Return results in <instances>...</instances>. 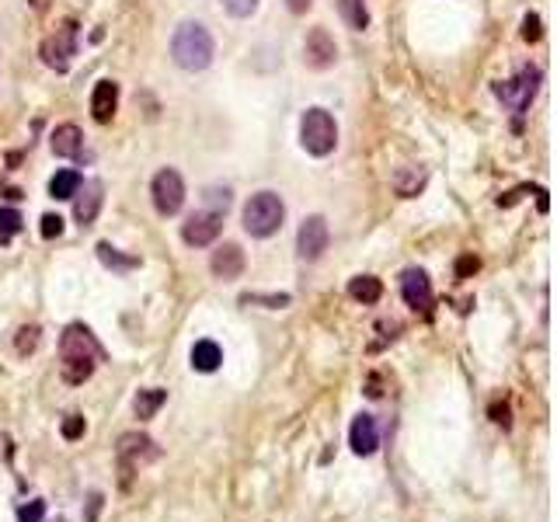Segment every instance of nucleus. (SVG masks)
I'll list each match as a JSON object with an SVG mask.
<instances>
[{
    "label": "nucleus",
    "instance_id": "aec40b11",
    "mask_svg": "<svg viewBox=\"0 0 557 522\" xmlns=\"http://www.w3.org/2000/svg\"><path fill=\"white\" fill-rule=\"evenodd\" d=\"M80 171H56L53 178H49V196L56 198V202H66V198H73L77 196V189H80Z\"/></svg>",
    "mask_w": 557,
    "mask_h": 522
},
{
    "label": "nucleus",
    "instance_id": "ddd939ff",
    "mask_svg": "<svg viewBox=\"0 0 557 522\" xmlns=\"http://www.w3.org/2000/svg\"><path fill=\"white\" fill-rule=\"evenodd\" d=\"M154 457H157V450H154V439H150V435L126 432V435L119 439V463H122L126 474H132L143 459H154Z\"/></svg>",
    "mask_w": 557,
    "mask_h": 522
},
{
    "label": "nucleus",
    "instance_id": "c9c22d12",
    "mask_svg": "<svg viewBox=\"0 0 557 522\" xmlns=\"http://www.w3.org/2000/svg\"><path fill=\"white\" fill-rule=\"evenodd\" d=\"M32 4H38V7H42V0H32Z\"/></svg>",
    "mask_w": 557,
    "mask_h": 522
},
{
    "label": "nucleus",
    "instance_id": "39448f33",
    "mask_svg": "<svg viewBox=\"0 0 557 522\" xmlns=\"http://www.w3.org/2000/svg\"><path fill=\"white\" fill-rule=\"evenodd\" d=\"M77 46H80V25L77 21H63L56 32L42 38L38 56H42V63L49 66V70L66 73L70 63H73V56H77Z\"/></svg>",
    "mask_w": 557,
    "mask_h": 522
},
{
    "label": "nucleus",
    "instance_id": "c756f323",
    "mask_svg": "<svg viewBox=\"0 0 557 522\" xmlns=\"http://www.w3.org/2000/svg\"><path fill=\"white\" fill-rule=\"evenodd\" d=\"M46 519V501H29L18 509V522H42Z\"/></svg>",
    "mask_w": 557,
    "mask_h": 522
},
{
    "label": "nucleus",
    "instance_id": "bb28decb",
    "mask_svg": "<svg viewBox=\"0 0 557 522\" xmlns=\"http://www.w3.org/2000/svg\"><path fill=\"white\" fill-rule=\"evenodd\" d=\"M241 303H265L268 310H279V307H290V296L279 293V296H258V293H244Z\"/></svg>",
    "mask_w": 557,
    "mask_h": 522
},
{
    "label": "nucleus",
    "instance_id": "412c9836",
    "mask_svg": "<svg viewBox=\"0 0 557 522\" xmlns=\"http://www.w3.org/2000/svg\"><path fill=\"white\" fill-rule=\"evenodd\" d=\"M349 296H352V299H359V303H380V296H384V282H380L376 275H356V279L349 282Z\"/></svg>",
    "mask_w": 557,
    "mask_h": 522
},
{
    "label": "nucleus",
    "instance_id": "4be33fe9",
    "mask_svg": "<svg viewBox=\"0 0 557 522\" xmlns=\"http://www.w3.org/2000/svg\"><path fill=\"white\" fill-rule=\"evenodd\" d=\"M98 258H101V265L112 268V272H132V268H139V258H136V255H122V251L112 248L108 240L98 244Z\"/></svg>",
    "mask_w": 557,
    "mask_h": 522
},
{
    "label": "nucleus",
    "instance_id": "7c9ffc66",
    "mask_svg": "<svg viewBox=\"0 0 557 522\" xmlns=\"http://www.w3.org/2000/svg\"><path fill=\"white\" fill-rule=\"evenodd\" d=\"M60 233H63V216L46 213V216H42V237H46V240H53V237H60Z\"/></svg>",
    "mask_w": 557,
    "mask_h": 522
},
{
    "label": "nucleus",
    "instance_id": "2eb2a0df",
    "mask_svg": "<svg viewBox=\"0 0 557 522\" xmlns=\"http://www.w3.org/2000/svg\"><path fill=\"white\" fill-rule=\"evenodd\" d=\"M244 265H248V258H244L241 244H220V248L213 251V258H209L213 275H216V279H224V282L237 279V275H244Z\"/></svg>",
    "mask_w": 557,
    "mask_h": 522
},
{
    "label": "nucleus",
    "instance_id": "9d476101",
    "mask_svg": "<svg viewBox=\"0 0 557 522\" xmlns=\"http://www.w3.org/2000/svg\"><path fill=\"white\" fill-rule=\"evenodd\" d=\"M101 202H105V185H101L98 178L80 181V189H77V196H73V220H77L80 227H91V223L98 220Z\"/></svg>",
    "mask_w": 557,
    "mask_h": 522
},
{
    "label": "nucleus",
    "instance_id": "6e6552de",
    "mask_svg": "<svg viewBox=\"0 0 557 522\" xmlns=\"http://www.w3.org/2000/svg\"><path fill=\"white\" fill-rule=\"evenodd\" d=\"M331 244V230L325 216H307L300 223V233H296V251L303 261H317Z\"/></svg>",
    "mask_w": 557,
    "mask_h": 522
},
{
    "label": "nucleus",
    "instance_id": "cd10ccee",
    "mask_svg": "<svg viewBox=\"0 0 557 522\" xmlns=\"http://www.w3.org/2000/svg\"><path fill=\"white\" fill-rule=\"evenodd\" d=\"M84 428H88V422H84V415H66V422H63V439H66V442H77V439L84 435Z\"/></svg>",
    "mask_w": 557,
    "mask_h": 522
},
{
    "label": "nucleus",
    "instance_id": "0eeeda50",
    "mask_svg": "<svg viewBox=\"0 0 557 522\" xmlns=\"http://www.w3.org/2000/svg\"><path fill=\"white\" fill-rule=\"evenodd\" d=\"M150 196H154V209L161 216L181 213V206H185V181H181V174L174 167L157 171L154 174V185H150Z\"/></svg>",
    "mask_w": 557,
    "mask_h": 522
},
{
    "label": "nucleus",
    "instance_id": "9b49d317",
    "mask_svg": "<svg viewBox=\"0 0 557 522\" xmlns=\"http://www.w3.org/2000/svg\"><path fill=\"white\" fill-rule=\"evenodd\" d=\"M338 60V46L328 35V29H310L303 38V63L310 70H328Z\"/></svg>",
    "mask_w": 557,
    "mask_h": 522
},
{
    "label": "nucleus",
    "instance_id": "2f4dec72",
    "mask_svg": "<svg viewBox=\"0 0 557 522\" xmlns=\"http://www.w3.org/2000/svg\"><path fill=\"white\" fill-rule=\"evenodd\" d=\"M540 35H544L540 18H536V14H526V18H523V38H526V42H540Z\"/></svg>",
    "mask_w": 557,
    "mask_h": 522
},
{
    "label": "nucleus",
    "instance_id": "1a4fd4ad",
    "mask_svg": "<svg viewBox=\"0 0 557 522\" xmlns=\"http://www.w3.org/2000/svg\"><path fill=\"white\" fill-rule=\"evenodd\" d=\"M224 230V216L220 213H209V209H198L192 213L185 223H181V240L189 248H209Z\"/></svg>",
    "mask_w": 557,
    "mask_h": 522
},
{
    "label": "nucleus",
    "instance_id": "f704fd0d",
    "mask_svg": "<svg viewBox=\"0 0 557 522\" xmlns=\"http://www.w3.org/2000/svg\"><path fill=\"white\" fill-rule=\"evenodd\" d=\"M492 418L498 425H509V408H498V404H494V408H492Z\"/></svg>",
    "mask_w": 557,
    "mask_h": 522
},
{
    "label": "nucleus",
    "instance_id": "393cba45",
    "mask_svg": "<svg viewBox=\"0 0 557 522\" xmlns=\"http://www.w3.org/2000/svg\"><path fill=\"white\" fill-rule=\"evenodd\" d=\"M14 349H18V356H32L35 349H38V327H35V324L18 327V338H14Z\"/></svg>",
    "mask_w": 557,
    "mask_h": 522
},
{
    "label": "nucleus",
    "instance_id": "b1692460",
    "mask_svg": "<svg viewBox=\"0 0 557 522\" xmlns=\"http://www.w3.org/2000/svg\"><path fill=\"white\" fill-rule=\"evenodd\" d=\"M21 227H25V220H21V213L18 209H0V244H7L11 237H18L21 233Z\"/></svg>",
    "mask_w": 557,
    "mask_h": 522
},
{
    "label": "nucleus",
    "instance_id": "f3484780",
    "mask_svg": "<svg viewBox=\"0 0 557 522\" xmlns=\"http://www.w3.org/2000/svg\"><path fill=\"white\" fill-rule=\"evenodd\" d=\"M49 147H53L56 157H80V150H84V132H80V126H73V122H63V126H56Z\"/></svg>",
    "mask_w": 557,
    "mask_h": 522
},
{
    "label": "nucleus",
    "instance_id": "a211bd4d",
    "mask_svg": "<svg viewBox=\"0 0 557 522\" xmlns=\"http://www.w3.org/2000/svg\"><path fill=\"white\" fill-rule=\"evenodd\" d=\"M220 362H224V349L216 341L202 338V341L192 345V369H198V373H216Z\"/></svg>",
    "mask_w": 557,
    "mask_h": 522
},
{
    "label": "nucleus",
    "instance_id": "a878e982",
    "mask_svg": "<svg viewBox=\"0 0 557 522\" xmlns=\"http://www.w3.org/2000/svg\"><path fill=\"white\" fill-rule=\"evenodd\" d=\"M206 209L227 216L230 209V189H206Z\"/></svg>",
    "mask_w": 557,
    "mask_h": 522
},
{
    "label": "nucleus",
    "instance_id": "5701e85b",
    "mask_svg": "<svg viewBox=\"0 0 557 522\" xmlns=\"http://www.w3.org/2000/svg\"><path fill=\"white\" fill-rule=\"evenodd\" d=\"M338 11H342V18H345V25L349 29H369V14H366V4L362 0H338Z\"/></svg>",
    "mask_w": 557,
    "mask_h": 522
},
{
    "label": "nucleus",
    "instance_id": "f257e3e1",
    "mask_svg": "<svg viewBox=\"0 0 557 522\" xmlns=\"http://www.w3.org/2000/svg\"><path fill=\"white\" fill-rule=\"evenodd\" d=\"M60 356H63V380L77 387V383L91 380L98 362H105V349L91 334V327L77 321V324H66L63 338H60Z\"/></svg>",
    "mask_w": 557,
    "mask_h": 522
},
{
    "label": "nucleus",
    "instance_id": "6ab92c4d",
    "mask_svg": "<svg viewBox=\"0 0 557 522\" xmlns=\"http://www.w3.org/2000/svg\"><path fill=\"white\" fill-rule=\"evenodd\" d=\"M165 404H167V391H161V387H147V391L136 393L132 411H136V418H139V422H150V418H154Z\"/></svg>",
    "mask_w": 557,
    "mask_h": 522
},
{
    "label": "nucleus",
    "instance_id": "7ed1b4c3",
    "mask_svg": "<svg viewBox=\"0 0 557 522\" xmlns=\"http://www.w3.org/2000/svg\"><path fill=\"white\" fill-rule=\"evenodd\" d=\"M241 220H244V230L251 233V237H272V233H279L283 230V220H286V202L275 196V192H255V196L244 202V213H241Z\"/></svg>",
    "mask_w": 557,
    "mask_h": 522
},
{
    "label": "nucleus",
    "instance_id": "20e7f679",
    "mask_svg": "<svg viewBox=\"0 0 557 522\" xmlns=\"http://www.w3.org/2000/svg\"><path fill=\"white\" fill-rule=\"evenodd\" d=\"M300 143L310 157H328L338 143V126L325 108H307L300 119Z\"/></svg>",
    "mask_w": 557,
    "mask_h": 522
},
{
    "label": "nucleus",
    "instance_id": "c85d7f7f",
    "mask_svg": "<svg viewBox=\"0 0 557 522\" xmlns=\"http://www.w3.org/2000/svg\"><path fill=\"white\" fill-rule=\"evenodd\" d=\"M224 7L233 18H251L258 11V0H224Z\"/></svg>",
    "mask_w": 557,
    "mask_h": 522
},
{
    "label": "nucleus",
    "instance_id": "dca6fc26",
    "mask_svg": "<svg viewBox=\"0 0 557 522\" xmlns=\"http://www.w3.org/2000/svg\"><path fill=\"white\" fill-rule=\"evenodd\" d=\"M115 108H119V84L115 80H98L95 91H91V115H95V122L108 126L115 119Z\"/></svg>",
    "mask_w": 557,
    "mask_h": 522
},
{
    "label": "nucleus",
    "instance_id": "473e14b6",
    "mask_svg": "<svg viewBox=\"0 0 557 522\" xmlns=\"http://www.w3.org/2000/svg\"><path fill=\"white\" fill-rule=\"evenodd\" d=\"M477 268H481V261L474 258V255H463V258L457 261V279H470Z\"/></svg>",
    "mask_w": 557,
    "mask_h": 522
},
{
    "label": "nucleus",
    "instance_id": "f8f14e48",
    "mask_svg": "<svg viewBox=\"0 0 557 522\" xmlns=\"http://www.w3.org/2000/svg\"><path fill=\"white\" fill-rule=\"evenodd\" d=\"M401 293H404V303L411 307V310H422L428 314L432 310V282H428V275L422 268H408L404 275H401Z\"/></svg>",
    "mask_w": 557,
    "mask_h": 522
},
{
    "label": "nucleus",
    "instance_id": "f03ea898",
    "mask_svg": "<svg viewBox=\"0 0 557 522\" xmlns=\"http://www.w3.org/2000/svg\"><path fill=\"white\" fill-rule=\"evenodd\" d=\"M213 53H216V46H213V35H209L206 25H198V21H185V25H178V29H174V38H171V56H174V63L181 66V70H189V73L206 70V66L213 63Z\"/></svg>",
    "mask_w": 557,
    "mask_h": 522
},
{
    "label": "nucleus",
    "instance_id": "423d86ee",
    "mask_svg": "<svg viewBox=\"0 0 557 522\" xmlns=\"http://www.w3.org/2000/svg\"><path fill=\"white\" fill-rule=\"evenodd\" d=\"M540 80H544V73H540L536 66H523L512 80L498 84V88H494V95L505 101L516 115H523L526 108H529V101L536 98V91H540Z\"/></svg>",
    "mask_w": 557,
    "mask_h": 522
},
{
    "label": "nucleus",
    "instance_id": "72a5a7b5",
    "mask_svg": "<svg viewBox=\"0 0 557 522\" xmlns=\"http://www.w3.org/2000/svg\"><path fill=\"white\" fill-rule=\"evenodd\" d=\"M310 4H314V0H286V7H290L293 14H307V11H310Z\"/></svg>",
    "mask_w": 557,
    "mask_h": 522
},
{
    "label": "nucleus",
    "instance_id": "4468645a",
    "mask_svg": "<svg viewBox=\"0 0 557 522\" xmlns=\"http://www.w3.org/2000/svg\"><path fill=\"white\" fill-rule=\"evenodd\" d=\"M349 446L356 457H373L380 450V428L373 415H356V422L349 428Z\"/></svg>",
    "mask_w": 557,
    "mask_h": 522
}]
</instances>
